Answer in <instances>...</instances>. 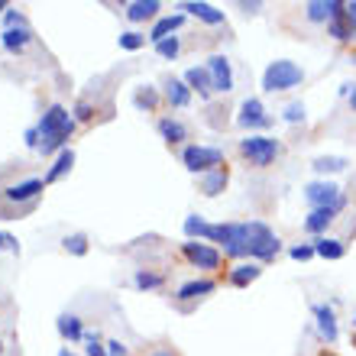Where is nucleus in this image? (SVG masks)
<instances>
[{
    "mask_svg": "<svg viewBox=\"0 0 356 356\" xmlns=\"http://www.w3.org/2000/svg\"><path fill=\"white\" fill-rule=\"evenodd\" d=\"M39 136H42V146L39 149L46 152H56V149H62L68 143V136L75 133V117L62 107V104H52L46 113H42V120H39Z\"/></svg>",
    "mask_w": 356,
    "mask_h": 356,
    "instance_id": "1",
    "label": "nucleus"
},
{
    "mask_svg": "<svg viewBox=\"0 0 356 356\" xmlns=\"http://www.w3.org/2000/svg\"><path fill=\"white\" fill-rule=\"evenodd\" d=\"M279 250H282L279 236L272 234L263 220H250V224H246V256H250V259L266 263V259H275Z\"/></svg>",
    "mask_w": 356,
    "mask_h": 356,
    "instance_id": "2",
    "label": "nucleus"
},
{
    "mask_svg": "<svg viewBox=\"0 0 356 356\" xmlns=\"http://www.w3.org/2000/svg\"><path fill=\"white\" fill-rule=\"evenodd\" d=\"M305 81V68L289 62V58H279L272 62L269 68L263 72V91L275 94V91H289V88H298Z\"/></svg>",
    "mask_w": 356,
    "mask_h": 356,
    "instance_id": "3",
    "label": "nucleus"
},
{
    "mask_svg": "<svg viewBox=\"0 0 356 356\" xmlns=\"http://www.w3.org/2000/svg\"><path fill=\"white\" fill-rule=\"evenodd\" d=\"M240 152H243V159H250V165L266 169L282 152V143L272 136H246V140H240Z\"/></svg>",
    "mask_w": 356,
    "mask_h": 356,
    "instance_id": "4",
    "label": "nucleus"
},
{
    "mask_svg": "<svg viewBox=\"0 0 356 356\" xmlns=\"http://www.w3.org/2000/svg\"><path fill=\"white\" fill-rule=\"evenodd\" d=\"M181 162H185L188 172H214V169H224V149H217V146H188L181 152Z\"/></svg>",
    "mask_w": 356,
    "mask_h": 356,
    "instance_id": "5",
    "label": "nucleus"
},
{
    "mask_svg": "<svg viewBox=\"0 0 356 356\" xmlns=\"http://www.w3.org/2000/svg\"><path fill=\"white\" fill-rule=\"evenodd\" d=\"M305 201H308L314 211L318 207H343V197H340V188L334 181H311L305 188Z\"/></svg>",
    "mask_w": 356,
    "mask_h": 356,
    "instance_id": "6",
    "label": "nucleus"
},
{
    "mask_svg": "<svg viewBox=\"0 0 356 356\" xmlns=\"http://www.w3.org/2000/svg\"><path fill=\"white\" fill-rule=\"evenodd\" d=\"M181 253H185L197 269H220V263H224L220 250H214L211 243H201V240H188V243L181 246Z\"/></svg>",
    "mask_w": 356,
    "mask_h": 356,
    "instance_id": "7",
    "label": "nucleus"
},
{
    "mask_svg": "<svg viewBox=\"0 0 356 356\" xmlns=\"http://www.w3.org/2000/svg\"><path fill=\"white\" fill-rule=\"evenodd\" d=\"M207 72H211V81H214V91L227 94V91H234V68H230V58L227 56H211L207 58Z\"/></svg>",
    "mask_w": 356,
    "mask_h": 356,
    "instance_id": "8",
    "label": "nucleus"
},
{
    "mask_svg": "<svg viewBox=\"0 0 356 356\" xmlns=\"http://www.w3.org/2000/svg\"><path fill=\"white\" fill-rule=\"evenodd\" d=\"M236 123H240V127H246V130H253V127H269L272 117H266V107H263V101H259V97H246V101L240 104Z\"/></svg>",
    "mask_w": 356,
    "mask_h": 356,
    "instance_id": "9",
    "label": "nucleus"
},
{
    "mask_svg": "<svg viewBox=\"0 0 356 356\" xmlns=\"http://www.w3.org/2000/svg\"><path fill=\"white\" fill-rule=\"evenodd\" d=\"M42 188H46L42 178H26V181H19V185H10L7 191H3V201H10V204H26V201L42 195Z\"/></svg>",
    "mask_w": 356,
    "mask_h": 356,
    "instance_id": "10",
    "label": "nucleus"
},
{
    "mask_svg": "<svg viewBox=\"0 0 356 356\" xmlns=\"http://www.w3.org/2000/svg\"><path fill=\"white\" fill-rule=\"evenodd\" d=\"M314 318H318V330L321 337L334 343L337 340V318H334V308L330 305H314Z\"/></svg>",
    "mask_w": 356,
    "mask_h": 356,
    "instance_id": "11",
    "label": "nucleus"
},
{
    "mask_svg": "<svg viewBox=\"0 0 356 356\" xmlns=\"http://www.w3.org/2000/svg\"><path fill=\"white\" fill-rule=\"evenodd\" d=\"M185 85L191 88V91H197L201 97H211V91H214V81H211V72L207 68H188L185 72Z\"/></svg>",
    "mask_w": 356,
    "mask_h": 356,
    "instance_id": "12",
    "label": "nucleus"
},
{
    "mask_svg": "<svg viewBox=\"0 0 356 356\" xmlns=\"http://www.w3.org/2000/svg\"><path fill=\"white\" fill-rule=\"evenodd\" d=\"M181 10L191 13V17H197V19H204V23H211V26H220V23H224V10L211 7V3H195V0H188V3H181Z\"/></svg>",
    "mask_w": 356,
    "mask_h": 356,
    "instance_id": "13",
    "label": "nucleus"
},
{
    "mask_svg": "<svg viewBox=\"0 0 356 356\" xmlns=\"http://www.w3.org/2000/svg\"><path fill=\"white\" fill-rule=\"evenodd\" d=\"M337 211L340 207H318V211H311L308 220H305V230H308V234H324V230L334 224Z\"/></svg>",
    "mask_w": 356,
    "mask_h": 356,
    "instance_id": "14",
    "label": "nucleus"
},
{
    "mask_svg": "<svg viewBox=\"0 0 356 356\" xmlns=\"http://www.w3.org/2000/svg\"><path fill=\"white\" fill-rule=\"evenodd\" d=\"M165 101L172 107H188L191 104V88L185 85V78H169L165 81Z\"/></svg>",
    "mask_w": 356,
    "mask_h": 356,
    "instance_id": "15",
    "label": "nucleus"
},
{
    "mask_svg": "<svg viewBox=\"0 0 356 356\" xmlns=\"http://www.w3.org/2000/svg\"><path fill=\"white\" fill-rule=\"evenodd\" d=\"M259 275H263L259 263H240L236 269H230V285H234V289H246V285L256 282Z\"/></svg>",
    "mask_w": 356,
    "mask_h": 356,
    "instance_id": "16",
    "label": "nucleus"
},
{
    "mask_svg": "<svg viewBox=\"0 0 356 356\" xmlns=\"http://www.w3.org/2000/svg\"><path fill=\"white\" fill-rule=\"evenodd\" d=\"M159 7H162L159 0H133L130 7H127V19H130V23H143V19L156 17Z\"/></svg>",
    "mask_w": 356,
    "mask_h": 356,
    "instance_id": "17",
    "label": "nucleus"
},
{
    "mask_svg": "<svg viewBox=\"0 0 356 356\" xmlns=\"http://www.w3.org/2000/svg\"><path fill=\"white\" fill-rule=\"evenodd\" d=\"M227 181H230V175H227V165H224V169L207 172V175L201 178V195H207V197L220 195V191H224V188H227Z\"/></svg>",
    "mask_w": 356,
    "mask_h": 356,
    "instance_id": "18",
    "label": "nucleus"
},
{
    "mask_svg": "<svg viewBox=\"0 0 356 356\" xmlns=\"http://www.w3.org/2000/svg\"><path fill=\"white\" fill-rule=\"evenodd\" d=\"M181 23H185V17H181V13H175V17H162L159 23H156V26H152L149 39H152V42H156V46H159L162 39H169L172 33H175L178 26H181Z\"/></svg>",
    "mask_w": 356,
    "mask_h": 356,
    "instance_id": "19",
    "label": "nucleus"
},
{
    "mask_svg": "<svg viewBox=\"0 0 356 356\" xmlns=\"http://www.w3.org/2000/svg\"><path fill=\"white\" fill-rule=\"evenodd\" d=\"M72 165H75V152H72V149H62V152H58V159L52 162V169L46 172V185H52V181H58V178L65 175V172H72Z\"/></svg>",
    "mask_w": 356,
    "mask_h": 356,
    "instance_id": "20",
    "label": "nucleus"
},
{
    "mask_svg": "<svg viewBox=\"0 0 356 356\" xmlns=\"http://www.w3.org/2000/svg\"><path fill=\"white\" fill-rule=\"evenodd\" d=\"M214 291V282L211 279H195V282H185L178 289V298L181 301H191V298H201V295H211Z\"/></svg>",
    "mask_w": 356,
    "mask_h": 356,
    "instance_id": "21",
    "label": "nucleus"
},
{
    "mask_svg": "<svg viewBox=\"0 0 356 356\" xmlns=\"http://www.w3.org/2000/svg\"><path fill=\"white\" fill-rule=\"evenodd\" d=\"M343 243L340 240H330V236H321L318 243H314V256H321V259H343Z\"/></svg>",
    "mask_w": 356,
    "mask_h": 356,
    "instance_id": "22",
    "label": "nucleus"
},
{
    "mask_svg": "<svg viewBox=\"0 0 356 356\" xmlns=\"http://www.w3.org/2000/svg\"><path fill=\"white\" fill-rule=\"evenodd\" d=\"M29 29L26 26H13V29H7V33H3V39H0V42H3V49H10V52H19V49H26V42H29Z\"/></svg>",
    "mask_w": 356,
    "mask_h": 356,
    "instance_id": "23",
    "label": "nucleus"
},
{
    "mask_svg": "<svg viewBox=\"0 0 356 356\" xmlns=\"http://www.w3.org/2000/svg\"><path fill=\"white\" fill-rule=\"evenodd\" d=\"M159 133H162V140H169V143H181L188 136L185 127L178 120H172V117H162L159 120Z\"/></svg>",
    "mask_w": 356,
    "mask_h": 356,
    "instance_id": "24",
    "label": "nucleus"
},
{
    "mask_svg": "<svg viewBox=\"0 0 356 356\" xmlns=\"http://www.w3.org/2000/svg\"><path fill=\"white\" fill-rule=\"evenodd\" d=\"M314 165V172H321V175H327V172H343L350 165L343 156H318V159L311 162Z\"/></svg>",
    "mask_w": 356,
    "mask_h": 356,
    "instance_id": "25",
    "label": "nucleus"
},
{
    "mask_svg": "<svg viewBox=\"0 0 356 356\" xmlns=\"http://www.w3.org/2000/svg\"><path fill=\"white\" fill-rule=\"evenodd\" d=\"M58 334L68 340H81L85 337V330H81V321L75 318V314H62L58 318Z\"/></svg>",
    "mask_w": 356,
    "mask_h": 356,
    "instance_id": "26",
    "label": "nucleus"
},
{
    "mask_svg": "<svg viewBox=\"0 0 356 356\" xmlns=\"http://www.w3.org/2000/svg\"><path fill=\"white\" fill-rule=\"evenodd\" d=\"M327 33L337 39V42H347V39H353V23L347 19V13H343V17H334V19H330Z\"/></svg>",
    "mask_w": 356,
    "mask_h": 356,
    "instance_id": "27",
    "label": "nucleus"
},
{
    "mask_svg": "<svg viewBox=\"0 0 356 356\" xmlns=\"http://www.w3.org/2000/svg\"><path fill=\"white\" fill-rule=\"evenodd\" d=\"M207 227H211V224H207L204 217L191 214L185 220V236H188V240H195V236H197V240H204V236H207Z\"/></svg>",
    "mask_w": 356,
    "mask_h": 356,
    "instance_id": "28",
    "label": "nucleus"
},
{
    "mask_svg": "<svg viewBox=\"0 0 356 356\" xmlns=\"http://www.w3.org/2000/svg\"><path fill=\"white\" fill-rule=\"evenodd\" d=\"M133 104H136V107H146V111H156V107H159V94H156V88H140V91H136V97H133Z\"/></svg>",
    "mask_w": 356,
    "mask_h": 356,
    "instance_id": "29",
    "label": "nucleus"
},
{
    "mask_svg": "<svg viewBox=\"0 0 356 356\" xmlns=\"http://www.w3.org/2000/svg\"><path fill=\"white\" fill-rule=\"evenodd\" d=\"M305 117H308V111H305V104L301 101L285 104V111H282V120L285 123H305Z\"/></svg>",
    "mask_w": 356,
    "mask_h": 356,
    "instance_id": "30",
    "label": "nucleus"
},
{
    "mask_svg": "<svg viewBox=\"0 0 356 356\" xmlns=\"http://www.w3.org/2000/svg\"><path fill=\"white\" fill-rule=\"evenodd\" d=\"M133 285H136V289H143V291H146V289H159V285H162V275L140 269L136 275H133Z\"/></svg>",
    "mask_w": 356,
    "mask_h": 356,
    "instance_id": "31",
    "label": "nucleus"
},
{
    "mask_svg": "<svg viewBox=\"0 0 356 356\" xmlns=\"http://www.w3.org/2000/svg\"><path fill=\"white\" fill-rule=\"evenodd\" d=\"M65 250H68V253H75V256H85L88 253V236L85 234L65 236Z\"/></svg>",
    "mask_w": 356,
    "mask_h": 356,
    "instance_id": "32",
    "label": "nucleus"
},
{
    "mask_svg": "<svg viewBox=\"0 0 356 356\" xmlns=\"http://www.w3.org/2000/svg\"><path fill=\"white\" fill-rule=\"evenodd\" d=\"M178 49H181L178 36H169V39H162L159 46H156V52H159L162 58H175V56H178Z\"/></svg>",
    "mask_w": 356,
    "mask_h": 356,
    "instance_id": "33",
    "label": "nucleus"
},
{
    "mask_svg": "<svg viewBox=\"0 0 356 356\" xmlns=\"http://www.w3.org/2000/svg\"><path fill=\"white\" fill-rule=\"evenodd\" d=\"M146 46V36H140V33H123L120 36V49H130V52H136V49Z\"/></svg>",
    "mask_w": 356,
    "mask_h": 356,
    "instance_id": "34",
    "label": "nucleus"
},
{
    "mask_svg": "<svg viewBox=\"0 0 356 356\" xmlns=\"http://www.w3.org/2000/svg\"><path fill=\"white\" fill-rule=\"evenodd\" d=\"M289 256H291V259H298V263H305V259H311V256H314V246H311V243H298V246H291V250H289Z\"/></svg>",
    "mask_w": 356,
    "mask_h": 356,
    "instance_id": "35",
    "label": "nucleus"
},
{
    "mask_svg": "<svg viewBox=\"0 0 356 356\" xmlns=\"http://www.w3.org/2000/svg\"><path fill=\"white\" fill-rule=\"evenodd\" d=\"M85 340H88V356H107V347H101V340H97V330L85 334Z\"/></svg>",
    "mask_w": 356,
    "mask_h": 356,
    "instance_id": "36",
    "label": "nucleus"
},
{
    "mask_svg": "<svg viewBox=\"0 0 356 356\" xmlns=\"http://www.w3.org/2000/svg\"><path fill=\"white\" fill-rule=\"evenodd\" d=\"M104 347H107V356H127V347H123L120 340H107Z\"/></svg>",
    "mask_w": 356,
    "mask_h": 356,
    "instance_id": "37",
    "label": "nucleus"
},
{
    "mask_svg": "<svg viewBox=\"0 0 356 356\" xmlns=\"http://www.w3.org/2000/svg\"><path fill=\"white\" fill-rule=\"evenodd\" d=\"M75 113H78V120H91V117H94V111H91V104H88V101L78 104Z\"/></svg>",
    "mask_w": 356,
    "mask_h": 356,
    "instance_id": "38",
    "label": "nucleus"
},
{
    "mask_svg": "<svg viewBox=\"0 0 356 356\" xmlns=\"http://www.w3.org/2000/svg\"><path fill=\"white\" fill-rule=\"evenodd\" d=\"M26 146H29V149H39V146H42V143H39V130H36V127H33V130H26Z\"/></svg>",
    "mask_w": 356,
    "mask_h": 356,
    "instance_id": "39",
    "label": "nucleus"
},
{
    "mask_svg": "<svg viewBox=\"0 0 356 356\" xmlns=\"http://www.w3.org/2000/svg\"><path fill=\"white\" fill-rule=\"evenodd\" d=\"M3 19H7V29H13V26H19V23H23V17H19L17 10H10V13H7Z\"/></svg>",
    "mask_w": 356,
    "mask_h": 356,
    "instance_id": "40",
    "label": "nucleus"
},
{
    "mask_svg": "<svg viewBox=\"0 0 356 356\" xmlns=\"http://www.w3.org/2000/svg\"><path fill=\"white\" fill-rule=\"evenodd\" d=\"M3 243H7V250H13V253H19V243H17V240H13V236H10V234H3Z\"/></svg>",
    "mask_w": 356,
    "mask_h": 356,
    "instance_id": "41",
    "label": "nucleus"
},
{
    "mask_svg": "<svg viewBox=\"0 0 356 356\" xmlns=\"http://www.w3.org/2000/svg\"><path fill=\"white\" fill-rule=\"evenodd\" d=\"M347 19L353 23V29H356V0L353 3H347Z\"/></svg>",
    "mask_w": 356,
    "mask_h": 356,
    "instance_id": "42",
    "label": "nucleus"
},
{
    "mask_svg": "<svg viewBox=\"0 0 356 356\" xmlns=\"http://www.w3.org/2000/svg\"><path fill=\"white\" fill-rule=\"evenodd\" d=\"M347 101H350V107L356 111V85H350V94H347Z\"/></svg>",
    "mask_w": 356,
    "mask_h": 356,
    "instance_id": "43",
    "label": "nucleus"
},
{
    "mask_svg": "<svg viewBox=\"0 0 356 356\" xmlns=\"http://www.w3.org/2000/svg\"><path fill=\"white\" fill-rule=\"evenodd\" d=\"M146 356H175L172 350H152V353H146Z\"/></svg>",
    "mask_w": 356,
    "mask_h": 356,
    "instance_id": "44",
    "label": "nucleus"
},
{
    "mask_svg": "<svg viewBox=\"0 0 356 356\" xmlns=\"http://www.w3.org/2000/svg\"><path fill=\"white\" fill-rule=\"evenodd\" d=\"M58 356H75V353L72 350H58Z\"/></svg>",
    "mask_w": 356,
    "mask_h": 356,
    "instance_id": "45",
    "label": "nucleus"
},
{
    "mask_svg": "<svg viewBox=\"0 0 356 356\" xmlns=\"http://www.w3.org/2000/svg\"><path fill=\"white\" fill-rule=\"evenodd\" d=\"M318 356H337V353H330V350H321V353Z\"/></svg>",
    "mask_w": 356,
    "mask_h": 356,
    "instance_id": "46",
    "label": "nucleus"
},
{
    "mask_svg": "<svg viewBox=\"0 0 356 356\" xmlns=\"http://www.w3.org/2000/svg\"><path fill=\"white\" fill-rule=\"evenodd\" d=\"M0 10H7V0H0Z\"/></svg>",
    "mask_w": 356,
    "mask_h": 356,
    "instance_id": "47",
    "label": "nucleus"
},
{
    "mask_svg": "<svg viewBox=\"0 0 356 356\" xmlns=\"http://www.w3.org/2000/svg\"><path fill=\"white\" fill-rule=\"evenodd\" d=\"M3 246H7V243H3V234H0V250H3Z\"/></svg>",
    "mask_w": 356,
    "mask_h": 356,
    "instance_id": "48",
    "label": "nucleus"
},
{
    "mask_svg": "<svg viewBox=\"0 0 356 356\" xmlns=\"http://www.w3.org/2000/svg\"><path fill=\"white\" fill-rule=\"evenodd\" d=\"M353 62H356V52H353Z\"/></svg>",
    "mask_w": 356,
    "mask_h": 356,
    "instance_id": "49",
    "label": "nucleus"
},
{
    "mask_svg": "<svg viewBox=\"0 0 356 356\" xmlns=\"http://www.w3.org/2000/svg\"><path fill=\"white\" fill-rule=\"evenodd\" d=\"M353 324H356V318H353Z\"/></svg>",
    "mask_w": 356,
    "mask_h": 356,
    "instance_id": "50",
    "label": "nucleus"
},
{
    "mask_svg": "<svg viewBox=\"0 0 356 356\" xmlns=\"http://www.w3.org/2000/svg\"><path fill=\"white\" fill-rule=\"evenodd\" d=\"M353 39H356V36H353Z\"/></svg>",
    "mask_w": 356,
    "mask_h": 356,
    "instance_id": "51",
    "label": "nucleus"
}]
</instances>
